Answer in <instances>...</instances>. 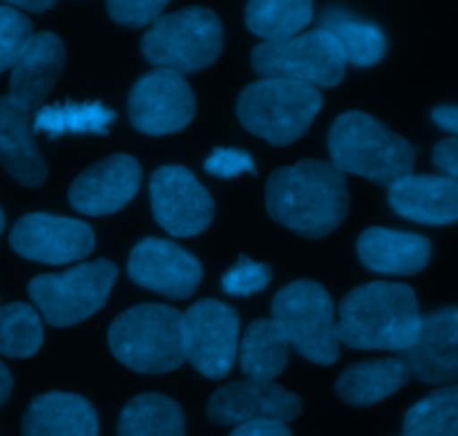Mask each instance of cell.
<instances>
[{
    "instance_id": "8992f818",
    "label": "cell",
    "mask_w": 458,
    "mask_h": 436,
    "mask_svg": "<svg viewBox=\"0 0 458 436\" xmlns=\"http://www.w3.org/2000/svg\"><path fill=\"white\" fill-rule=\"evenodd\" d=\"M222 47V21L206 7H186L159 16L141 38V54L150 65L179 74L206 70L217 61Z\"/></svg>"
},
{
    "instance_id": "60d3db41",
    "label": "cell",
    "mask_w": 458,
    "mask_h": 436,
    "mask_svg": "<svg viewBox=\"0 0 458 436\" xmlns=\"http://www.w3.org/2000/svg\"><path fill=\"white\" fill-rule=\"evenodd\" d=\"M0 309H3V304H0Z\"/></svg>"
},
{
    "instance_id": "ac0fdd59",
    "label": "cell",
    "mask_w": 458,
    "mask_h": 436,
    "mask_svg": "<svg viewBox=\"0 0 458 436\" xmlns=\"http://www.w3.org/2000/svg\"><path fill=\"white\" fill-rule=\"evenodd\" d=\"M65 67V45L52 31L34 34L13 65L9 67V94L12 101L27 110L43 107L45 98L49 97Z\"/></svg>"
},
{
    "instance_id": "f546056e",
    "label": "cell",
    "mask_w": 458,
    "mask_h": 436,
    "mask_svg": "<svg viewBox=\"0 0 458 436\" xmlns=\"http://www.w3.org/2000/svg\"><path fill=\"white\" fill-rule=\"evenodd\" d=\"M43 345V318L25 303L0 309V354L7 358H31Z\"/></svg>"
},
{
    "instance_id": "7a4b0ae2",
    "label": "cell",
    "mask_w": 458,
    "mask_h": 436,
    "mask_svg": "<svg viewBox=\"0 0 458 436\" xmlns=\"http://www.w3.org/2000/svg\"><path fill=\"white\" fill-rule=\"evenodd\" d=\"M423 313L414 289L398 282H369L338 307V340L353 349L405 352L420 331Z\"/></svg>"
},
{
    "instance_id": "484cf974",
    "label": "cell",
    "mask_w": 458,
    "mask_h": 436,
    "mask_svg": "<svg viewBox=\"0 0 458 436\" xmlns=\"http://www.w3.org/2000/svg\"><path fill=\"white\" fill-rule=\"evenodd\" d=\"M313 21V0H249L246 27L264 43L298 36Z\"/></svg>"
},
{
    "instance_id": "3957f363",
    "label": "cell",
    "mask_w": 458,
    "mask_h": 436,
    "mask_svg": "<svg viewBox=\"0 0 458 436\" xmlns=\"http://www.w3.org/2000/svg\"><path fill=\"white\" fill-rule=\"evenodd\" d=\"M329 152L340 173L360 175L380 186H392L411 175L416 161V150L407 139L365 112H344L334 121Z\"/></svg>"
},
{
    "instance_id": "44dd1931",
    "label": "cell",
    "mask_w": 458,
    "mask_h": 436,
    "mask_svg": "<svg viewBox=\"0 0 458 436\" xmlns=\"http://www.w3.org/2000/svg\"><path fill=\"white\" fill-rule=\"evenodd\" d=\"M358 258L367 269L387 276H414L429 264L432 242L416 233L367 228L358 237Z\"/></svg>"
},
{
    "instance_id": "f1b7e54d",
    "label": "cell",
    "mask_w": 458,
    "mask_h": 436,
    "mask_svg": "<svg viewBox=\"0 0 458 436\" xmlns=\"http://www.w3.org/2000/svg\"><path fill=\"white\" fill-rule=\"evenodd\" d=\"M403 428L405 436H458V385L437 389L416 403Z\"/></svg>"
},
{
    "instance_id": "6da1fadb",
    "label": "cell",
    "mask_w": 458,
    "mask_h": 436,
    "mask_svg": "<svg viewBox=\"0 0 458 436\" xmlns=\"http://www.w3.org/2000/svg\"><path fill=\"white\" fill-rule=\"evenodd\" d=\"M267 209L276 222L300 235L325 237L347 218V179L329 161L286 166L268 177Z\"/></svg>"
},
{
    "instance_id": "8fae6325",
    "label": "cell",
    "mask_w": 458,
    "mask_h": 436,
    "mask_svg": "<svg viewBox=\"0 0 458 436\" xmlns=\"http://www.w3.org/2000/svg\"><path fill=\"white\" fill-rule=\"evenodd\" d=\"M195 94L179 72L157 67L134 83L128 97L130 121L146 134H170L195 116Z\"/></svg>"
},
{
    "instance_id": "836d02e7",
    "label": "cell",
    "mask_w": 458,
    "mask_h": 436,
    "mask_svg": "<svg viewBox=\"0 0 458 436\" xmlns=\"http://www.w3.org/2000/svg\"><path fill=\"white\" fill-rule=\"evenodd\" d=\"M206 173L222 179H233L237 175H255V161L249 152L237 148H217L204 164Z\"/></svg>"
},
{
    "instance_id": "2e32d148",
    "label": "cell",
    "mask_w": 458,
    "mask_h": 436,
    "mask_svg": "<svg viewBox=\"0 0 458 436\" xmlns=\"http://www.w3.org/2000/svg\"><path fill=\"white\" fill-rule=\"evenodd\" d=\"M410 376L420 383L452 385L458 380V307L423 316L414 345L401 352Z\"/></svg>"
},
{
    "instance_id": "f35d334b",
    "label": "cell",
    "mask_w": 458,
    "mask_h": 436,
    "mask_svg": "<svg viewBox=\"0 0 458 436\" xmlns=\"http://www.w3.org/2000/svg\"><path fill=\"white\" fill-rule=\"evenodd\" d=\"M13 389V379H12V372L7 370L3 361H0V406H4V401L9 398Z\"/></svg>"
},
{
    "instance_id": "d4e9b609",
    "label": "cell",
    "mask_w": 458,
    "mask_h": 436,
    "mask_svg": "<svg viewBox=\"0 0 458 436\" xmlns=\"http://www.w3.org/2000/svg\"><path fill=\"white\" fill-rule=\"evenodd\" d=\"M186 419L179 403L164 394H139L123 407L119 436H183Z\"/></svg>"
},
{
    "instance_id": "ba28073f",
    "label": "cell",
    "mask_w": 458,
    "mask_h": 436,
    "mask_svg": "<svg viewBox=\"0 0 458 436\" xmlns=\"http://www.w3.org/2000/svg\"><path fill=\"white\" fill-rule=\"evenodd\" d=\"M119 269L110 260L79 264L65 273H45L30 282V298L52 327L88 321L110 298Z\"/></svg>"
},
{
    "instance_id": "277c9868",
    "label": "cell",
    "mask_w": 458,
    "mask_h": 436,
    "mask_svg": "<svg viewBox=\"0 0 458 436\" xmlns=\"http://www.w3.org/2000/svg\"><path fill=\"white\" fill-rule=\"evenodd\" d=\"M116 361L139 374H165L186 363L183 313L168 304H137L114 318L107 331Z\"/></svg>"
},
{
    "instance_id": "d6986e66",
    "label": "cell",
    "mask_w": 458,
    "mask_h": 436,
    "mask_svg": "<svg viewBox=\"0 0 458 436\" xmlns=\"http://www.w3.org/2000/svg\"><path fill=\"white\" fill-rule=\"evenodd\" d=\"M389 206L429 227L458 222V182L447 175H407L389 186Z\"/></svg>"
},
{
    "instance_id": "603a6c76",
    "label": "cell",
    "mask_w": 458,
    "mask_h": 436,
    "mask_svg": "<svg viewBox=\"0 0 458 436\" xmlns=\"http://www.w3.org/2000/svg\"><path fill=\"white\" fill-rule=\"evenodd\" d=\"M410 379V370L401 358H380L349 367L335 383V392L349 406L367 407L396 394Z\"/></svg>"
},
{
    "instance_id": "5b68a950",
    "label": "cell",
    "mask_w": 458,
    "mask_h": 436,
    "mask_svg": "<svg viewBox=\"0 0 458 436\" xmlns=\"http://www.w3.org/2000/svg\"><path fill=\"white\" fill-rule=\"evenodd\" d=\"M322 107L320 90L289 79H259L237 98V116L255 137L273 146L298 141Z\"/></svg>"
},
{
    "instance_id": "83f0119b",
    "label": "cell",
    "mask_w": 458,
    "mask_h": 436,
    "mask_svg": "<svg viewBox=\"0 0 458 436\" xmlns=\"http://www.w3.org/2000/svg\"><path fill=\"white\" fill-rule=\"evenodd\" d=\"M322 30H327L334 36L340 52H343L344 63H352V65H376L385 56V52H387V38H385L380 27L358 21V18L349 16V13L338 12V9L325 13Z\"/></svg>"
},
{
    "instance_id": "e0dca14e",
    "label": "cell",
    "mask_w": 458,
    "mask_h": 436,
    "mask_svg": "<svg viewBox=\"0 0 458 436\" xmlns=\"http://www.w3.org/2000/svg\"><path fill=\"white\" fill-rule=\"evenodd\" d=\"M139 186V161L130 155H112L74 179L70 186V204L83 215H112L132 201Z\"/></svg>"
},
{
    "instance_id": "4fadbf2b",
    "label": "cell",
    "mask_w": 458,
    "mask_h": 436,
    "mask_svg": "<svg viewBox=\"0 0 458 436\" xmlns=\"http://www.w3.org/2000/svg\"><path fill=\"white\" fill-rule=\"evenodd\" d=\"M94 242L89 224L47 213L22 215L9 233V244L18 255L43 264H70L88 258Z\"/></svg>"
},
{
    "instance_id": "4316f807",
    "label": "cell",
    "mask_w": 458,
    "mask_h": 436,
    "mask_svg": "<svg viewBox=\"0 0 458 436\" xmlns=\"http://www.w3.org/2000/svg\"><path fill=\"white\" fill-rule=\"evenodd\" d=\"M116 112L103 103H54L38 107L34 116V133L49 139L63 134H107L114 124Z\"/></svg>"
},
{
    "instance_id": "ab89813d",
    "label": "cell",
    "mask_w": 458,
    "mask_h": 436,
    "mask_svg": "<svg viewBox=\"0 0 458 436\" xmlns=\"http://www.w3.org/2000/svg\"><path fill=\"white\" fill-rule=\"evenodd\" d=\"M4 231V213H3V209H0V233Z\"/></svg>"
},
{
    "instance_id": "e575fe53",
    "label": "cell",
    "mask_w": 458,
    "mask_h": 436,
    "mask_svg": "<svg viewBox=\"0 0 458 436\" xmlns=\"http://www.w3.org/2000/svg\"><path fill=\"white\" fill-rule=\"evenodd\" d=\"M434 164L443 170V175L456 179L458 182V139L450 137L443 139L434 148Z\"/></svg>"
},
{
    "instance_id": "9a60e30c",
    "label": "cell",
    "mask_w": 458,
    "mask_h": 436,
    "mask_svg": "<svg viewBox=\"0 0 458 436\" xmlns=\"http://www.w3.org/2000/svg\"><path fill=\"white\" fill-rule=\"evenodd\" d=\"M128 273L134 285L174 300L191 298L204 276L195 255L159 237H146L134 246L128 260Z\"/></svg>"
},
{
    "instance_id": "8d00e7d4",
    "label": "cell",
    "mask_w": 458,
    "mask_h": 436,
    "mask_svg": "<svg viewBox=\"0 0 458 436\" xmlns=\"http://www.w3.org/2000/svg\"><path fill=\"white\" fill-rule=\"evenodd\" d=\"M432 119L438 128L447 130L458 139V106H441L432 112Z\"/></svg>"
},
{
    "instance_id": "30bf717a",
    "label": "cell",
    "mask_w": 458,
    "mask_h": 436,
    "mask_svg": "<svg viewBox=\"0 0 458 436\" xmlns=\"http://www.w3.org/2000/svg\"><path fill=\"white\" fill-rule=\"evenodd\" d=\"M240 347V316L228 304L201 300L183 313L186 361L206 379L228 376Z\"/></svg>"
},
{
    "instance_id": "9c48e42d",
    "label": "cell",
    "mask_w": 458,
    "mask_h": 436,
    "mask_svg": "<svg viewBox=\"0 0 458 436\" xmlns=\"http://www.w3.org/2000/svg\"><path fill=\"white\" fill-rule=\"evenodd\" d=\"M250 65L262 79H289L313 88H334L344 79L343 52L327 30H313L277 43H259Z\"/></svg>"
},
{
    "instance_id": "5bb4252c",
    "label": "cell",
    "mask_w": 458,
    "mask_h": 436,
    "mask_svg": "<svg viewBox=\"0 0 458 436\" xmlns=\"http://www.w3.org/2000/svg\"><path fill=\"white\" fill-rule=\"evenodd\" d=\"M302 412L298 394L280 388L273 380H235L210 397L208 416L217 425H244L258 421L289 423Z\"/></svg>"
},
{
    "instance_id": "d6a6232c",
    "label": "cell",
    "mask_w": 458,
    "mask_h": 436,
    "mask_svg": "<svg viewBox=\"0 0 458 436\" xmlns=\"http://www.w3.org/2000/svg\"><path fill=\"white\" fill-rule=\"evenodd\" d=\"M170 0H106L107 13L123 27H143L161 16Z\"/></svg>"
},
{
    "instance_id": "52a82bcc",
    "label": "cell",
    "mask_w": 458,
    "mask_h": 436,
    "mask_svg": "<svg viewBox=\"0 0 458 436\" xmlns=\"http://www.w3.org/2000/svg\"><path fill=\"white\" fill-rule=\"evenodd\" d=\"M273 321L291 347L318 365H334L340 356L335 307L329 291L313 280L286 285L273 300Z\"/></svg>"
},
{
    "instance_id": "ffe728a7",
    "label": "cell",
    "mask_w": 458,
    "mask_h": 436,
    "mask_svg": "<svg viewBox=\"0 0 458 436\" xmlns=\"http://www.w3.org/2000/svg\"><path fill=\"white\" fill-rule=\"evenodd\" d=\"M0 164L22 186H40L47 164L34 139V121L27 107L0 97Z\"/></svg>"
},
{
    "instance_id": "7402d4cb",
    "label": "cell",
    "mask_w": 458,
    "mask_h": 436,
    "mask_svg": "<svg viewBox=\"0 0 458 436\" xmlns=\"http://www.w3.org/2000/svg\"><path fill=\"white\" fill-rule=\"evenodd\" d=\"M22 436H98L97 410L79 394H40L22 416Z\"/></svg>"
},
{
    "instance_id": "1f68e13d",
    "label": "cell",
    "mask_w": 458,
    "mask_h": 436,
    "mask_svg": "<svg viewBox=\"0 0 458 436\" xmlns=\"http://www.w3.org/2000/svg\"><path fill=\"white\" fill-rule=\"evenodd\" d=\"M273 271L268 264L253 262L246 255H240L235 267L228 269L226 276L222 278V289L228 295H237V298H246V295L259 294L271 282Z\"/></svg>"
},
{
    "instance_id": "4dcf8cb0",
    "label": "cell",
    "mask_w": 458,
    "mask_h": 436,
    "mask_svg": "<svg viewBox=\"0 0 458 436\" xmlns=\"http://www.w3.org/2000/svg\"><path fill=\"white\" fill-rule=\"evenodd\" d=\"M31 36L34 30L30 18L9 4H0V72L13 65Z\"/></svg>"
},
{
    "instance_id": "d590c367",
    "label": "cell",
    "mask_w": 458,
    "mask_h": 436,
    "mask_svg": "<svg viewBox=\"0 0 458 436\" xmlns=\"http://www.w3.org/2000/svg\"><path fill=\"white\" fill-rule=\"evenodd\" d=\"M231 436H293L286 423H277V421H258V423H244L237 425Z\"/></svg>"
},
{
    "instance_id": "cb8c5ba5",
    "label": "cell",
    "mask_w": 458,
    "mask_h": 436,
    "mask_svg": "<svg viewBox=\"0 0 458 436\" xmlns=\"http://www.w3.org/2000/svg\"><path fill=\"white\" fill-rule=\"evenodd\" d=\"M291 345L273 318H262L246 327L237 347V358L246 379L276 380L289 365Z\"/></svg>"
},
{
    "instance_id": "74e56055",
    "label": "cell",
    "mask_w": 458,
    "mask_h": 436,
    "mask_svg": "<svg viewBox=\"0 0 458 436\" xmlns=\"http://www.w3.org/2000/svg\"><path fill=\"white\" fill-rule=\"evenodd\" d=\"M3 3H7L9 7H13V9L21 7V9H27V12L43 13V12H47V9H52L58 0H3Z\"/></svg>"
},
{
    "instance_id": "7c38bea8",
    "label": "cell",
    "mask_w": 458,
    "mask_h": 436,
    "mask_svg": "<svg viewBox=\"0 0 458 436\" xmlns=\"http://www.w3.org/2000/svg\"><path fill=\"white\" fill-rule=\"evenodd\" d=\"M152 215L164 231L177 237L199 235L215 218L210 192L183 166H164L150 179Z\"/></svg>"
}]
</instances>
